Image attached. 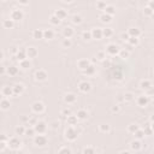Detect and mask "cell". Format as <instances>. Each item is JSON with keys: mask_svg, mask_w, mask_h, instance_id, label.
Segmentation results:
<instances>
[{"mask_svg": "<svg viewBox=\"0 0 154 154\" xmlns=\"http://www.w3.org/2000/svg\"><path fill=\"white\" fill-rule=\"evenodd\" d=\"M78 130H76L73 126H69L66 129V131H65V137L69 140V141H75V140H77V137H78Z\"/></svg>", "mask_w": 154, "mask_h": 154, "instance_id": "6da1fadb", "label": "cell"}, {"mask_svg": "<svg viewBox=\"0 0 154 154\" xmlns=\"http://www.w3.org/2000/svg\"><path fill=\"white\" fill-rule=\"evenodd\" d=\"M34 130L38 135H44L47 130V124L44 120H38V123L34 125Z\"/></svg>", "mask_w": 154, "mask_h": 154, "instance_id": "7a4b0ae2", "label": "cell"}, {"mask_svg": "<svg viewBox=\"0 0 154 154\" xmlns=\"http://www.w3.org/2000/svg\"><path fill=\"white\" fill-rule=\"evenodd\" d=\"M21 145H22V142H21V140L18 139V137H11L7 141V147H10V148L13 149V151L20 149Z\"/></svg>", "mask_w": 154, "mask_h": 154, "instance_id": "3957f363", "label": "cell"}, {"mask_svg": "<svg viewBox=\"0 0 154 154\" xmlns=\"http://www.w3.org/2000/svg\"><path fill=\"white\" fill-rule=\"evenodd\" d=\"M23 17H24V13H23V11L20 10V9H15L13 11L11 12V16H10V20H12L13 22H20L23 20Z\"/></svg>", "mask_w": 154, "mask_h": 154, "instance_id": "277c9868", "label": "cell"}, {"mask_svg": "<svg viewBox=\"0 0 154 154\" xmlns=\"http://www.w3.org/2000/svg\"><path fill=\"white\" fill-rule=\"evenodd\" d=\"M48 142V140L47 137L45 136V135H35V137H34V143L36 146H39V147H44L46 146Z\"/></svg>", "mask_w": 154, "mask_h": 154, "instance_id": "5b68a950", "label": "cell"}, {"mask_svg": "<svg viewBox=\"0 0 154 154\" xmlns=\"http://www.w3.org/2000/svg\"><path fill=\"white\" fill-rule=\"evenodd\" d=\"M32 110H33L34 113L40 114V113H42L45 111V105H44V102H41V101H35L32 105Z\"/></svg>", "mask_w": 154, "mask_h": 154, "instance_id": "8992f818", "label": "cell"}, {"mask_svg": "<svg viewBox=\"0 0 154 154\" xmlns=\"http://www.w3.org/2000/svg\"><path fill=\"white\" fill-rule=\"evenodd\" d=\"M119 51H120V48L117 46L116 44H108L106 46V51H105V52H107L110 55H118Z\"/></svg>", "mask_w": 154, "mask_h": 154, "instance_id": "52a82bcc", "label": "cell"}, {"mask_svg": "<svg viewBox=\"0 0 154 154\" xmlns=\"http://www.w3.org/2000/svg\"><path fill=\"white\" fill-rule=\"evenodd\" d=\"M78 89H79V91H82V93H89L91 90V84L87 81H82L78 84Z\"/></svg>", "mask_w": 154, "mask_h": 154, "instance_id": "ba28073f", "label": "cell"}, {"mask_svg": "<svg viewBox=\"0 0 154 154\" xmlns=\"http://www.w3.org/2000/svg\"><path fill=\"white\" fill-rule=\"evenodd\" d=\"M136 102L140 107H146L147 105L149 104V98L147 95H140L137 99H136Z\"/></svg>", "mask_w": 154, "mask_h": 154, "instance_id": "9c48e42d", "label": "cell"}, {"mask_svg": "<svg viewBox=\"0 0 154 154\" xmlns=\"http://www.w3.org/2000/svg\"><path fill=\"white\" fill-rule=\"evenodd\" d=\"M26 51H27V58L28 59L36 58V57H38V54H39L38 48H35V47H28Z\"/></svg>", "mask_w": 154, "mask_h": 154, "instance_id": "30bf717a", "label": "cell"}, {"mask_svg": "<svg viewBox=\"0 0 154 154\" xmlns=\"http://www.w3.org/2000/svg\"><path fill=\"white\" fill-rule=\"evenodd\" d=\"M47 77H48V75H47V72L45 71V70H38L35 72V79L36 81H46L47 79Z\"/></svg>", "mask_w": 154, "mask_h": 154, "instance_id": "8fae6325", "label": "cell"}, {"mask_svg": "<svg viewBox=\"0 0 154 154\" xmlns=\"http://www.w3.org/2000/svg\"><path fill=\"white\" fill-rule=\"evenodd\" d=\"M90 34H91V39H95V40L102 39V29L101 28H94L90 32Z\"/></svg>", "mask_w": 154, "mask_h": 154, "instance_id": "7c38bea8", "label": "cell"}, {"mask_svg": "<svg viewBox=\"0 0 154 154\" xmlns=\"http://www.w3.org/2000/svg\"><path fill=\"white\" fill-rule=\"evenodd\" d=\"M55 17L58 18V20H60V21H63V20H65V18L67 17V11L66 10H64V9H58V10H55V12L53 13Z\"/></svg>", "mask_w": 154, "mask_h": 154, "instance_id": "4fadbf2b", "label": "cell"}, {"mask_svg": "<svg viewBox=\"0 0 154 154\" xmlns=\"http://www.w3.org/2000/svg\"><path fill=\"white\" fill-rule=\"evenodd\" d=\"M128 35H129V38H140V35H141V30L139 28H129L128 29Z\"/></svg>", "mask_w": 154, "mask_h": 154, "instance_id": "5bb4252c", "label": "cell"}, {"mask_svg": "<svg viewBox=\"0 0 154 154\" xmlns=\"http://www.w3.org/2000/svg\"><path fill=\"white\" fill-rule=\"evenodd\" d=\"M15 58H16L18 61H23V60L28 59V58H27V51L24 50V48H20V50H18V53L15 55Z\"/></svg>", "mask_w": 154, "mask_h": 154, "instance_id": "9a60e30c", "label": "cell"}, {"mask_svg": "<svg viewBox=\"0 0 154 154\" xmlns=\"http://www.w3.org/2000/svg\"><path fill=\"white\" fill-rule=\"evenodd\" d=\"M89 65H90V61H89L88 59H79V60L77 61L78 69H79V70H82V71H84Z\"/></svg>", "mask_w": 154, "mask_h": 154, "instance_id": "2e32d148", "label": "cell"}, {"mask_svg": "<svg viewBox=\"0 0 154 154\" xmlns=\"http://www.w3.org/2000/svg\"><path fill=\"white\" fill-rule=\"evenodd\" d=\"M73 35H75V32H73V29L71 27H65L63 29V36H64L65 39H69L70 40Z\"/></svg>", "mask_w": 154, "mask_h": 154, "instance_id": "e0dca14e", "label": "cell"}, {"mask_svg": "<svg viewBox=\"0 0 154 154\" xmlns=\"http://www.w3.org/2000/svg\"><path fill=\"white\" fill-rule=\"evenodd\" d=\"M76 100H77V96L73 94V93H67V94L64 96V101H65L66 104H69V105L75 104Z\"/></svg>", "mask_w": 154, "mask_h": 154, "instance_id": "ac0fdd59", "label": "cell"}, {"mask_svg": "<svg viewBox=\"0 0 154 154\" xmlns=\"http://www.w3.org/2000/svg\"><path fill=\"white\" fill-rule=\"evenodd\" d=\"M66 123H67V125H69V126H73V128H75L77 125V123H78V119H77L76 116L70 114V116L66 117Z\"/></svg>", "mask_w": 154, "mask_h": 154, "instance_id": "d6986e66", "label": "cell"}, {"mask_svg": "<svg viewBox=\"0 0 154 154\" xmlns=\"http://www.w3.org/2000/svg\"><path fill=\"white\" fill-rule=\"evenodd\" d=\"M12 90H13V95H21L24 91V85L21 83H17L12 87Z\"/></svg>", "mask_w": 154, "mask_h": 154, "instance_id": "ffe728a7", "label": "cell"}, {"mask_svg": "<svg viewBox=\"0 0 154 154\" xmlns=\"http://www.w3.org/2000/svg\"><path fill=\"white\" fill-rule=\"evenodd\" d=\"M152 87H153V84L149 79H143V81H141V83H140V88L143 90H151Z\"/></svg>", "mask_w": 154, "mask_h": 154, "instance_id": "44dd1931", "label": "cell"}, {"mask_svg": "<svg viewBox=\"0 0 154 154\" xmlns=\"http://www.w3.org/2000/svg\"><path fill=\"white\" fill-rule=\"evenodd\" d=\"M130 148L134 152H139V151L142 149V143H141V141L135 140V141H132V142L130 143Z\"/></svg>", "mask_w": 154, "mask_h": 154, "instance_id": "7402d4cb", "label": "cell"}, {"mask_svg": "<svg viewBox=\"0 0 154 154\" xmlns=\"http://www.w3.org/2000/svg\"><path fill=\"white\" fill-rule=\"evenodd\" d=\"M76 117L78 120H85L88 118V112L87 110H78L77 113H76Z\"/></svg>", "mask_w": 154, "mask_h": 154, "instance_id": "603a6c76", "label": "cell"}, {"mask_svg": "<svg viewBox=\"0 0 154 154\" xmlns=\"http://www.w3.org/2000/svg\"><path fill=\"white\" fill-rule=\"evenodd\" d=\"M32 35H33V39H35V40H42V39H44V30L34 29Z\"/></svg>", "mask_w": 154, "mask_h": 154, "instance_id": "cb8c5ba5", "label": "cell"}, {"mask_svg": "<svg viewBox=\"0 0 154 154\" xmlns=\"http://www.w3.org/2000/svg\"><path fill=\"white\" fill-rule=\"evenodd\" d=\"M1 93H3V95L5 96V99H7V98H10V96L13 95V90H12V87H10V85H6V87L3 88Z\"/></svg>", "mask_w": 154, "mask_h": 154, "instance_id": "d4e9b609", "label": "cell"}, {"mask_svg": "<svg viewBox=\"0 0 154 154\" xmlns=\"http://www.w3.org/2000/svg\"><path fill=\"white\" fill-rule=\"evenodd\" d=\"M11 107V102L9 99H3V100H0V108L4 110V111H7L10 110Z\"/></svg>", "mask_w": 154, "mask_h": 154, "instance_id": "484cf974", "label": "cell"}, {"mask_svg": "<svg viewBox=\"0 0 154 154\" xmlns=\"http://www.w3.org/2000/svg\"><path fill=\"white\" fill-rule=\"evenodd\" d=\"M95 71H96V67L93 64H90L83 72H84V75H87V76H93L94 73H95Z\"/></svg>", "mask_w": 154, "mask_h": 154, "instance_id": "4316f807", "label": "cell"}, {"mask_svg": "<svg viewBox=\"0 0 154 154\" xmlns=\"http://www.w3.org/2000/svg\"><path fill=\"white\" fill-rule=\"evenodd\" d=\"M54 38V32L52 29H46L44 30V39L45 40H52Z\"/></svg>", "mask_w": 154, "mask_h": 154, "instance_id": "83f0119b", "label": "cell"}, {"mask_svg": "<svg viewBox=\"0 0 154 154\" xmlns=\"http://www.w3.org/2000/svg\"><path fill=\"white\" fill-rule=\"evenodd\" d=\"M104 13H106L108 16H113L116 13V7L112 6V5H107L106 7H105V10H104Z\"/></svg>", "mask_w": 154, "mask_h": 154, "instance_id": "f1b7e54d", "label": "cell"}, {"mask_svg": "<svg viewBox=\"0 0 154 154\" xmlns=\"http://www.w3.org/2000/svg\"><path fill=\"white\" fill-rule=\"evenodd\" d=\"M6 72H7L10 76H16L18 73V67L15 66V65H11V66H9L7 69H6Z\"/></svg>", "mask_w": 154, "mask_h": 154, "instance_id": "f546056e", "label": "cell"}, {"mask_svg": "<svg viewBox=\"0 0 154 154\" xmlns=\"http://www.w3.org/2000/svg\"><path fill=\"white\" fill-rule=\"evenodd\" d=\"M3 27L5 28V29H12L15 27V22L12 21V20H4V22H3Z\"/></svg>", "mask_w": 154, "mask_h": 154, "instance_id": "4dcf8cb0", "label": "cell"}, {"mask_svg": "<svg viewBox=\"0 0 154 154\" xmlns=\"http://www.w3.org/2000/svg\"><path fill=\"white\" fill-rule=\"evenodd\" d=\"M99 18H100V22L101 23H111V22H112V16H108L106 13L100 15Z\"/></svg>", "mask_w": 154, "mask_h": 154, "instance_id": "1f68e13d", "label": "cell"}, {"mask_svg": "<svg viewBox=\"0 0 154 154\" xmlns=\"http://www.w3.org/2000/svg\"><path fill=\"white\" fill-rule=\"evenodd\" d=\"M20 67H22V69H24V70L30 69V67H32V63H30L29 59H26L23 61H20Z\"/></svg>", "mask_w": 154, "mask_h": 154, "instance_id": "d6a6232c", "label": "cell"}, {"mask_svg": "<svg viewBox=\"0 0 154 154\" xmlns=\"http://www.w3.org/2000/svg\"><path fill=\"white\" fill-rule=\"evenodd\" d=\"M113 35V30L111 28H105L102 29V38H111V36Z\"/></svg>", "mask_w": 154, "mask_h": 154, "instance_id": "836d02e7", "label": "cell"}, {"mask_svg": "<svg viewBox=\"0 0 154 154\" xmlns=\"http://www.w3.org/2000/svg\"><path fill=\"white\" fill-rule=\"evenodd\" d=\"M15 132H16V135H18V136H22V135L26 134V126L18 125V126L15 129Z\"/></svg>", "mask_w": 154, "mask_h": 154, "instance_id": "e575fe53", "label": "cell"}, {"mask_svg": "<svg viewBox=\"0 0 154 154\" xmlns=\"http://www.w3.org/2000/svg\"><path fill=\"white\" fill-rule=\"evenodd\" d=\"M134 99H135V96H134L132 93H130V91H129V93H125L124 95H123V100L126 101V102H130V101H132Z\"/></svg>", "mask_w": 154, "mask_h": 154, "instance_id": "d590c367", "label": "cell"}, {"mask_svg": "<svg viewBox=\"0 0 154 154\" xmlns=\"http://www.w3.org/2000/svg\"><path fill=\"white\" fill-rule=\"evenodd\" d=\"M135 135V137H136V140L141 141L142 139H145V132H143V129H139V130L134 134Z\"/></svg>", "mask_w": 154, "mask_h": 154, "instance_id": "8d00e7d4", "label": "cell"}, {"mask_svg": "<svg viewBox=\"0 0 154 154\" xmlns=\"http://www.w3.org/2000/svg\"><path fill=\"white\" fill-rule=\"evenodd\" d=\"M118 55H119L122 59H126V58L130 57V52H129L128 50H120L119 53H118Z\"/></svg>", "mask_w": 154, "mask_h": 154, "instance_id": "74e56055", "label": "cell"}, {"mask_svg": "<svg viewBox=\"0 0 154 154\" xmlns=\"http://www.w3.org/2000/svg\"><path fill=\"white\" fill-rule=\"evenodd\" d=\"M35 130H34V128L33 126H28V128H26V134H24V135H26V136H30V137H32V136H35Z\"/></svg>", "mask_w": 154, "mask_h": 154, "instance_id": "f35d334b", "label": "cell"}, {"mask_svg": "<svg viewBox=\"0 0 154 154\" xmlns=\"http://www.w3.org/2000/svg\"><path fill=\"white\" fill-rule=\"evenodd\" d=\"M139 129H140V126L137 124H130V125L128 126V131L130 132V134H135V132L139 130Z\"/></svg>", "mask_w": 154, "mask_h": 154, "instance_id": "ab89813d", "label": "cell"}, {"mask_svg": "<svg viewBox=\"0 0 154 154\" xmlns=\"http://www.w3.org/2000/svg\"><path fill=\"white\" fill-rule=\"evenodd\" d=\"M82 21H83V18H82V16H79V15H75L72 17V23L73 24H81Z\"/></svg>", "mask_w": 154, "mask_h": 154, "instance_id": "60d3db41", "label": "cell"}, {"mask_svg": "<svg viewBox=\"0 0 154 154\" xmlns=\"http://www.w3.org/2000/svg\"><path fill=\"white\" fill-rule=\"evenodd\" d=\"M50 22H51V24H53V26H59V24L61 23V21L58 20V18L55 17L54 15H52V16L50 17Z\"/></svg>", "mask_w": 154, "mask_h": 154, "instance_id": "b9f144b4", "label": "cell"}, {"mask_svg": "<svg viewBox=\"0 0 154 154\" xmlns=\"http://www.w3.org/2000/svg\"><path fill=\"white\" fill-rule=\"evenodd\" d=\"M128 42H129V45L130 46H137L140 44V40L137 38H129Z\"/></svg>", "mask_w": 154, "mask_h": 154, "instance_id": "7bdbcfd3", "label": "cell"}, {"mask_svg": "<svg viewBox=\"0 0 154 154\" xmlns=\"http://www.w3.org/2000/svg\"><path fill=\"white\" fill-rule=\"evenodd\" d=\"M143 132H145V136H151V135L153 134L152 125H147V126H145V129H143Z\"/></svg>", "mask_w": 154, "mask_h": 154, "instance_id": "ee69618b", "label": "cell"}, {"mask_svg": "<svg viewBox=\"0 0 154 154\" xmlns=\"http://www.w3.org/2000/svg\"><path fill=\"white\" fill-rule=\"evenodd\" d=\"M96 58H98V60H100V61L105 60V59H106V52H104V51H99V52L96 53Z\"/></svg>", "mask_w": 154, "mask_h": 154, "instance_id": "f6af8a7d", "label": "cell"}, {"mask_svg": "<svg viewBox=\"0 0 154 154\" xmlns=\"http://www.w3.org/2000/svg\"><path fill=\"white\" fill-rule=\"evenodd\" d=\"M82 154H95V149L93 148V147L88 146V147H85V148L83 149Z\"/></svg>", "mask_w": 154, "mask_h": 154, "instance_id": "bcb514c9", "label": "cell"}, {"mask_svg": "<svg viewBox=\"0 0 154 154\" xmlns=\"http://www.w3.org/2000/svg\"><path fill=\"white\" fill-rule=\"evenodd\" d=\"M58 154H72V152L70 148H67V147H61L58 151Z\"/></svg>", "mask_w": 154, "mask_h": 154, "instance_id": "7dc6e473", "label": "cell"}, {"mask_svg": "<svg viewBox=\"0 0 154 154\" xmlns=\"http://www.w3.org/2000/svg\"><path fill=\"white\" fill-rule=\"evenodd\" d=\"M143 13H145V16H148V17H152L153 15H154V10H152L151 7H145V10H143Z\"/></svg>", "mask_w": 154, "mask_h": 154, "instance_id": "c3c4849f", "label": "cell"}, {"mask_svg": "<svg viewBox=\"0 0 154 154\" xmlns=\"http://www.w3.org/2000/svg\"><path fill=\"white\" fill-rule=\"evenodd\" d=\"M71 45H72V42L69 39H64L63 42H61V46H63L64 48H69V47H71Z\"/></svg>", "mask_w": 154, "mask_h": 154, "instance_id": "681fc988", "label": "cell"}, {"mask_svg": "<svg viewBox=\"0 0 154 154\" xmlns=\"http://www.w3.org/2000/svg\"><path fill=\"white\" fill-rule=\"evenodd\" d=\"M99 129H100L101 132H108L110 129H111V126H110L108 124H101V125L99 126Z\"/></svg>", "mask_w": 154, "mask_h": 154, "instance_id": "f907efd6", "label": "cell"}, {"mask_svg": "<svg viewBox=\"0 0 154 154\" xmlns=\"http://www.w3.org/2000/svg\"><path fill=\"white\" fill-rule=\"evenodd\" d=\"M82 39L85 40V41L91 40V34H90V32H83V34H82Z\"/></svg>", "mask_w": 154, "mask_h": 154, "instance_id": "816d5d0a", "label": "cell"}, {"mask_svg": "<svg viewBox=\"0 0 154 154\" xmlns=\"http://www.w3.org/2000/svg\"><path fill=\"white\" fill-rule=\"evenodd\" d=\"M107 6V4L105 3V1H98L96 3V7L99 9V10H105V7Z\"/></svg>", "mask_w": 154, "mask_h": 154, "instance_id": "f5cc1de1", "label": "cell"}, {"mask_svg": "<svg viewBox=\"0 0 154 154\" xmlns=\"http://www.w3.org/2000/svg\"><path fill=\"white\" fill-rule=\"evenodd\" d=\"M36 123H38V120H36L35 118H29V120H28V125L34 128V125L36 124Z\"/></svg>", "mask_w": 154, "mask_h": 154, "instance_id": "db71d44e", "label": "cell"}, {"mask_svg": "<svg viewBox=\"0 0 154 154\" xmlns=\"http://www.w3.org/2000/svg\"><path fill=\"white\" fill-rule=\"evenodd\" d=\"M120 40H122V41H128V40H129L128 33H122V34H120Z\"/></svg>", "mask_w": 154, "mask_h": 154, "instance_id": "11a10c76", "label": "cell"}, {"mask_svg": "<svg viewBox=\"0 0 154 154\" xmlns=\"http://www.w3.org/2000/svg\"><path fill=\"white\" fill-rule=\"evenodd\" d=\"M70 114H71V111L67 110V108L61 111V116H63V117H67V116H70Z\"/></svg>", "mask_w": 154, "mask_h": 154, "instance_id": "9f6ffc18", "label": "cell"}, {"mask_svg": "<svg viewBox=\"0 0 154 154\" xmlns=\"http://www.w3.org/2000/svg\"><path fill=\"white\" fill-rule=\"evenodd\" d=\"M18 50H20V48H18V47H16V46H12L10 51H11V53L13 54V55H16V54L18 53Z\"/></svg>", "mask_w": 154, "mask_h": 154, "instance_id": "6f0895ef", "label": "cell"}, {"mask_svg": "<svg viewBox=\"0 0 154 154\" xmlns=\"http://www.w3.org/2000/svg\"><path fill=\"white\" fill-rule=\"evenodd\" d=\"M119 110H120V107L118 106V105H114V106H112V108H111V111H112L113 113H117V112H119Z\"/></svg>", "mask_w": 154, "mask_h": 154, "instance_id": "680465c9", "label": "cell"}, {"mask_svg": "<svg viewBox=\"0 0 154 154\" xmlns=\"http://www.w3.org/2000/svg\"><path fill=\"white\" fill-rule=\"evenodd\" d=\"M6 147H7V142H3V141H0V152L4 151Z\"/></svg>", "mask_w": 154, "mask_h": 154, "instance_id": "91938a15", "label": "cell"}, {"mask_svg": "<svg viewBox=\"0 0 154 154\" xmlns=\"http://www.w3.org/2000/svg\"><path fill=\"white\" fill-rule=\"evenodd\" d=\"M51 128L52 129H58L59 128V122H52L51 123Z\"/></svg>", "mask_w": 154, "mask_h": 154, "instance_id": "94428289", "label": "cell"}, {"mask_svg": "<svg viewBox=\"0 0 154 154\" xmlns=\"http://www.w3.org/2000/svg\"><path fill=\"white\" fill-rule=\"evenodd\" d=\"M0 141H3V142H7L9 137L6 136V135H0Z\"/></svg>", "mask_w": 154, "mask_h": 154, "instance_id": "6125c7cd", "label": "cell"}, {"mask_svg": "<svg viewBox=\"0 0 154 154\" xmlns=\"http://www.w3.org/2000/svg\"><path fill=\"white\" fill-rule=\"evenodd\" d=\"M5 72H6V67L3 66V65H0V75H4Z\"/></svg>", "mask_w": 154, "mask_h": 154, "instance_id": "be15d7a7", "label": "cell"}, {"mask_svg": "<svg viewBox=\"0 0 154 154\" xmlns=\"http://www.w3.org/2000/svg\"><path fill=\"white\" fill-rule=\"evenodd\" d=\"M119 154H131V152H129V151H122Z\"/></svg>", "mask_w": 154, "mask_h": 154, "instance_id": "e7e4bbea", "label": "cell"}, {"mask_svg": "<svg viewBox=\"0 0 154 154\" xmlns=\"http://www.w3.org/2000/svg\"><path fill=\"white\" fill-rule=\"evenodd\" d=\"M4 59V53H3V51H0V60H3Z\"/></svg>", "mask_w": 154, "mask_h": 154, "instance_id": "03108f58", "label": "cell"}, {"mask_svg": "<svg viewBox=\"0 0 154 154\" xmlns=\"http://www.w3.org/2000/svg\"><path fill=\"white\" fill-rule=\"evenodd\" d=\"M28 4H29L28 1H21L20 3V5H28Z\"/></svg>", "mask_w": 154, "mask_h": 154, "instance_id": "003e7915", "label": "cell"}]
</instances>
